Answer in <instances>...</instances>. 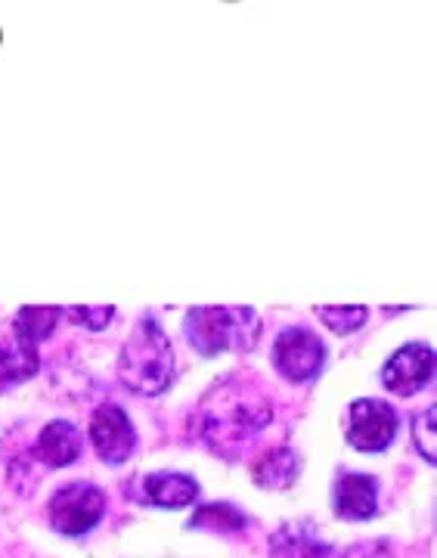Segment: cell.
<instances>
[{"label":"cell","mask_w":437,"mask_h":558,"mask_svg":"<svg viewBox=\"0 0 437 558\" xmlns=\"http://www.w3.org/2000/svg\"><path fill=\"white\" fill-rule=\"evenodd\" d=\"M274 416L270 398L245 379H223L208 391L199 410L202 440L220 457H239Z\"/></svg>","instance_id":"6da1fadb"},{"label":"cell","mask_w":437,"mask_h":558,"mask_svg":"<svg viewBox=\"0 0 437 558\" xmlns=\"http://www.w3.org/2000/svg\"><path fill=\"white\" fill-rule=\"evenodd\" d=\"M119 379L134 395H161L174 379V348L156 317H143L124 341L119 357Z\"/></svg>","instance_id":"7a4b0ae2"},{"label":"cell","mask_w":437,"mask_h":558,"mask_svg":"<svg viewBox=\"0 0 437 558\" xmlns=\"http://www.w3.org/2000/svg\"><path fill=\"white\" fill-rule=\"evenodd\" d=\"M183 332L190 344L211 357L223 351H248L260 332V319L252 307H193Z\"/></svg>","instance_id":"3957f363"},{"label":"cell","mask_w":437,"mask_h":558,"mask_svg":"<svg viewBox=\"0 0 437 558\" xmlns=\"http://www.w3.org/2000/svg\"><path fill=\"white\" fill-rule=\"evenodd\" d=\"M106 512V497L97 484L72 481L50 499V524L65 537H81L100 524Z\"/></svg>","instance_id":"277c9868"},{"label":"cell","mask_w":437,"mask_h":558,"mask_svg":"<svg viewBox=\"0 0 437 558\" xmlns=\"http://www.w3.org/2000/svg\"><path fill=\"white\" fill-rule=\"evenodd\" d=\"M398 410L378 398L354 400L348 410V440L363 453H378L391 447L398 438Z\"/></svg>","instance_id":"5b68a950"},{"label":"cell","mask_w":437,"mask_h":558,"mask_svg":"<svg viewBox=\"0 0 437 558\" xmlns=\"http://www.w3.org/2000/svg\"><path fill=\"white\" fill-rule=\"evenodd\" d=\"M326 363V344L314 329L307 326H289L279 332L277 344H274V366L279 376L289 381H307L317 376Z\"/></svg>","instance_id":"8992f818"},{"label":"cell","mask_w":437,"mask_h":558,"mask_svg":"<svg viewBox=\"0 0 437 558\" xmlns=\"http://www.w3.org/2000/svg\"><path fill=\"white\" fill-rule=\"evenodd\" d=\"M90 444L97 457L109 465H121L137 450V432L119 403H102L90 418Z\"/></svg>","instance_id":"52a82bcc"},{"label":"cell","mask_w":437,"mask_h":558,"mask_svg":"<svg viewBox=\"0 0 437 558\" xmlns=\"http://www.w3.org/2000/svg\"><path fill=\"white\" fill-rule=\"evenodd\" d=\"M432 379H435V348L425 341H413V344L398 348L391 360L385 363V373H381L385 388L394 395H403V398L422 391Z\"/></svg>","instance_id":"ba28073f"},{"label":"cell","mask_w":437,"mask_h":558,"mask_svg":"<svg viewBox=\"0 0 437 558\" xmlns=\"http://www.w3.org/2000/svg\"><path fill=\"white\" fill-rule=\"evenodd\" d=\"M332 506L344 521H366L378 512V481L363 472H344L336 481Z\"/></svg>","instance_id":"9c48e42d"},{"label":"cell","mask_w":437,"mask_h":558,"mask_svg":"<svg viewBox=\"0 0 437 558\" xmlns=\"http://www.w3.org/2000/svg\"><path fill=\"white\" fill-rule=\"evenodd\" d=\"M199 497V484L180 472H156L139 481V499L161 509H183Z\"/></svg>","instance_id":"30bf717a"},{"label":"cell","mask_w":437,"mask_h":558,"mask_svg":"<svg viewBox=\"0 0 437 558\" xmlns=\"http://www.w3.org/2000/svg\"><path fill=\"white\" fill-rule=\"evenodd\" d=\"M81 432L65 422V418H53L50 425H44V432L38 435L35 444V457L47 465V469H62L72 465L81 457Z\"/></svg>","instance_id":"8fae6325"},{"label":"cell","mask_w":437,"mask_h":558,"mask_svg":"<svg viewBox=\"0 0 437 558\" xmlns=\"http://www.w3.org/2000/svg\"><path fill=\"white\" fill-rule=\"evenodd\" d=\"M38 348L13 339L0 344V391H7L10 385L25 381L28 376L38 373Z\"/></svg>","instance_id":"7c38bea8"},{"label":"cell","mask_w":437,"mask_h":558,"mask_svg":"<svg viewBox=\"0 0 437 558\" xmlns=\"http://www.w3.org/2000/svg\"><path fill=\"white\" fill-rule=\"evenodd\" d=\"M252 475H255L260 487L282 490V487H289L292 481L299 478V453L292 447H274L258 459Z\"/></svg>","instance_id":"4fadbf2b"},{"label":"cell","mask_w":437,"mask_h":558,"mask_svg":"<svg viewBox=\"0 0 437 558\" xmlns=\"http://www.w3.org/2000/svg\"><path fill=\"white\" fill-rule=\"evenodd\" d=\"M329 546H323L307 527L292 524V527H282L277 537H274V558H329Z\"/></svg>","instance_id":"5bb4252c"},{"label":"cell","mask_w":437,"mask_h":558,"mask_svg":"<svg viewBox=\"0 0 437 558\" xmlns=\"http://www.w3.org/2000/svg\"><path fill=\"white\" fill-rule=\"evenodd\" d=\"M245 512L230 506V502H211V506H202L199 512L193 515L190 527H202V531H215V534H242L245 531Z\"/></svg>","instance_id":"9a60e30c"},{"label":"cell","mask_w":437,"mask_h":558,"mask_svg":"<svg viewBox=\"0 0 437 558\" xmlns=\"http://www.w3.org/2000/svg\"><path fill=\"white\" fill-rule=\"evenodd\" d=\"M57 319H60L57 307H22L16 314V323H13L16 339L38 348V341H44L57 329Z\"/></svg>","instance_id":"2e32d148"},{"label":"cell","mask_w":437,"mask_h":558,"mask_svg":"<svg viewBox=\"0 0 437 558\" xmlns=\"http://www.w3.org/2000/svg\"><path fill=\"white\" fill-rule=\"evenodd\" d=\"M319 319L338 332V336H351V332H357L360 326L366 323V307H354V304H348V307H317Z\"/></svg>","instance_id":"e0dca14e"},{"label":"cell","mask_w":437,"mask_h":558,"mask_svg":"<svg viewBox=\"0 0 437 558\" xmlns=\"http://www.w3.org/2000/svg\"><path fill=\"white\" fill-rule=\"evenodd\" d=\"M435 422H437L435 407L422 410V413L416 416V422H413V435H416L418 453L428 459V462H435Z\"/></svg>","instance_id":"ac0fdd59"},{"label":"cell","mask_w":437,"mask_h":558,"mask_svg":"<svg viewBox=\"0 0 437 558\" xmlns=\"http://www.w3.org/2000/svg\"><path fill=\"white\" fill-rule=\"evenodd\" d=\"M65 314L75 319L78 326H87V329H102V326H109V323H112V317H116V307H69Z\"/></svg>","instance_id":"d6986e66"},{"label":"cell","mask_w":437,"mask_h":558,"mask_svg":"<svg viewBox=\"0 0 437 558\" xmlns=\"http://www.w3.org/2000/svg\"><path fill=\"white\" fill-rule=\"evenodd\" d=\"M341 558H394V553L385 546V543H357V546H351L348 553Z\"/></svg>","instance_id":"ffe728a7"}]
</instances>
